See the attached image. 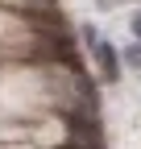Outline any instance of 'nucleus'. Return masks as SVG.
Instances as JSON below:
<instances>
[{
    "label": "nucleus",
    "instance_id": "obj_1",
    "mask_svg": "<svg viewBox=\"0 0 141 149\" xmlns=\"http://www.w3.org/2000/svg\"><path fill=\"white\" fill-rule=\"evenodd\" d=\"M96 66H100V74H104V83H116V74H120V58H116V46H108V42H100L96 50Z\"/></svg>",
    "mask_w": 141,
    "mask_h": 149
},
{
    "label": "nucleus",
    "instance_id": "obj_3",
    "mask_svg": "<svg viewBox=\"0 0 141 149\" xmlns=\"http://www.w3.org/2000/svg\"><path fill=\"white\" fill-rule=\"evenodd\" d=\"M133 33H137V42H141V13L133 17Z\"/></svg>",
    "mask_w": 141,
    "mask_h": 149
},
{
    "label": "nucleus",
    "instance_id": "obj_2",
    "mask_svg": "<svg viewBox=\"0 0 141 149\" xmlns=\"http://www.w3.org/2000/svg\"><path fill=\"white\" fill-rule=\"evenodd\" d=\"M125 62H129L133 70H141V42H133V46L125 50Z\"/></svg>",
    "mask_w": 141,
    "mask_h": 149
}]
</instances>
